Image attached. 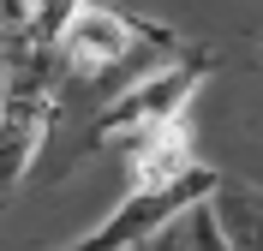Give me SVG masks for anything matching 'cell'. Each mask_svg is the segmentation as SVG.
Listing matches in <instances>:
<instances>
[{"instance_id":"obj_1","label":"cell","mask_w":263,"mask_h":251,"mask_svg":"<svg viewBox=\"0 0 263 251\" xmlns=\"http://www.w3.org/2000/svg\"><path fill=\"white\" fill-rule=\"evenodd\" d=\"M215 185H221V173L197 156L192 120H180V126H167V132H156V138L126 150V198L90 234H78L60 251H144L174 221L192 216Z\"/></svg>"},{"instance_id":"obj_2","label":"cell","mask_w":263,"mask_h":251,"mask_svg":"<svg viewBox=\"0 0 263 251\" xmlns=\"http://www.w3.org/2000/svg\"><path fill=\"white\" fill-rule=\"evenodd\" d=\"M66 84H72V72L54 42H24L6 54V72H0V203L30 180L36 156L60 120Z\"/></svg>"},{"instance_id":"obj_3","label":"cell","mask_w":263,"mask_h":251,"mask_svg":"<svg viewBox=\"0 0 263 251\" xmlns=\"http://www.w3.org/2000/svg\"><path fill=\"white\" fill-rule=\"evenodd\" d=\"M215 66H221V60H215L210 48H192V42H185L180 54L156 60V66L138 84H126L108 108H96V120L84 126V156H102V150L126 156L132 144H144V138L192 120V102H197V90L210 84Z\"/></svg>"},{"instance_id":"obj_4","label":"cell","mask_w":263,"mask_h":251,"mask_svg":"<svg viewBox=\"0 0 263 251\" xmlns=\"http://www.w3.org/2000/svg\"><path fill=\"white\" fill-rule=\"evenodd\" d=\"M54 48H60L66 72L84 84L96 78H114V72L138 66V60H167V54H180V30H167V24H156V18H138V12H120V6H108V0H78L72 6V18L60 24V36H54Z\"/></svg>"},{"instance_id":"obj_5","label":"cell","mask_w":263,"mask_h":251,"mask_svg":"<svg viewBox=\"0 0 263 251\" xmlns=\"http://www.w3.org/2000/svg\"><path fill=\"white\" fill-rule=\"evenodd\" d=\"M78 0H0V54L24 42H54Z\"/></svg>"}]
</instances>
